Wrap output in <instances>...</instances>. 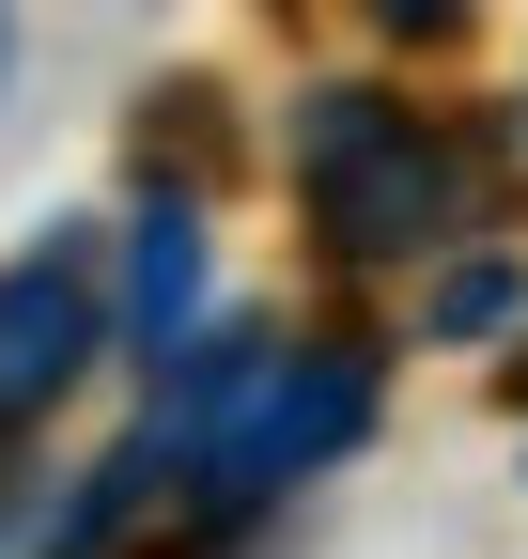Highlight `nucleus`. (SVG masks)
<instances>
[{
	"instance_id": "5",
	"label": "nucleus",
	"mask_w": 528,
	"mask_h": 559,
	"mask_svg": "<svg viewBox=\"0 0 528 559\" xmlns=\"http://www.w3.org/2000/svg\"><path fill=\"white\" fill-rule=\"evenodd\" d=\"M156 481H187V451L141 419V436H124V451H94V466H79V498L47 513V559H109L124 528H141V498H156Z\"/></svg>"
},
{
	"instance_id": "9",
	"label": "nucleus",
	"mask_w": 528,
	"mask_h": 559,
	"mask_svg": "<svg viewBox=\"0 0 528 559\" xmlns=\"http://www.w3.org/2000/svg\"><path fill=\"white\" fill-rule=\"evenodd\" d=\"M0 62H16V32H0Z\"/></svg>"
},
{
	"instance_id": "6",
	"label": "nucleus",
	"mask_w": 528,
	"mask_h": 559,
	"mask_svg": "<svg viewBox=\"0 0 528 559\" xmlns=\"http://www.w3.org/2000/svg\"><path fill=\"white\" fill-rule=\"evenodd\" d=\"M141 171H156V202H203V171H218V79H156L141 94Z\"/></svg>"
},
{
	"instance_id": "2",
	"label": "nucleus",
	"mask_w": 528,
	"mask_h": 559,
	"mask_svg": "<svg viewBox=\"0 0 528 559\" xmlns=\"http://www.w3.org/2000/svg\"><path fill=\"white\" fill-rule=\"evenodd\" d=\"M358 436H373V342H296V358H280V389L249 404V436L203 466V498H218V513H264L280 481L343 466Z\"/></svg>"
},
{
	"instance_id": "3",
	"label": "nucleus",
	"mask_w": 528,
	"mask_h": 559,
	"mask_svg": "<svg viewBox=\"0 0 528 559\" xmlns=\"http://www.w3.org/2000/svg\"><path fill=\"white\" fill-rule=\"evenodd\" d=\"M94 249L79 234H47V249H16L0 264V436L16 419H47L62 389H79V358H94Z\"/></svg>"
},
{
	"instance_id": "7",
	"label": "nucleus",
	"mask_w": 528,
	"mask_h": 559,
	"mask_svg": "<svg viewBox=\"0 0 528 559\" xmlns=\"http://www.w3.org/2000/svg\"><path fill=\"white\" fill-rule=\"evenodd\" d=\"M513 296H528L513 264H451V280H435V326H451V342H482V326H513Z\"/></svg>"
},
{
	"instance_id": "4",
	"label": "nucleus",
	"mask_w": 528,
	"mask_h": 559,
	"mask_svg": "<svg viewBox=\"0 0 528 559\" xmlns=\"http://www.w3.org/2000/svg\"><path fill=\"white\" fill-rule=\"evenodd\" d=\"M187 311H203V202H141V234H124V342L171 373Z\"/></svg>"
},
{
	"instance_id": "8",
	"label": "nucleus",
	"mask_w": 528,
	"mask_h": 559,
	"mask_svg": "<svg viewBox=\"0 0 528 559\" xmlns=\"http://www.w3.org/2000/svg\"><path fill=\"white\" fill-rule=\"evenodd\" d=\"M513 404H528V342H513Z\"/></svg>"
},
{
	"instance_id": "1",
	"label": "nucleus",
	"mask_w": 528,
	"mask_h": 559,
	"mask_svg": "<svg viewBox=\"0 0 528 559\" xmlns=\"http://www.w3.org/2000/svg\"><path fill=\"white\" fill-rule=\"evenodd\" d=\"M296 202H311L326 264H405L451 218V140L420 109H388L373 79H343V94L296 109Z\"/></svg>"
}]
</instances>
